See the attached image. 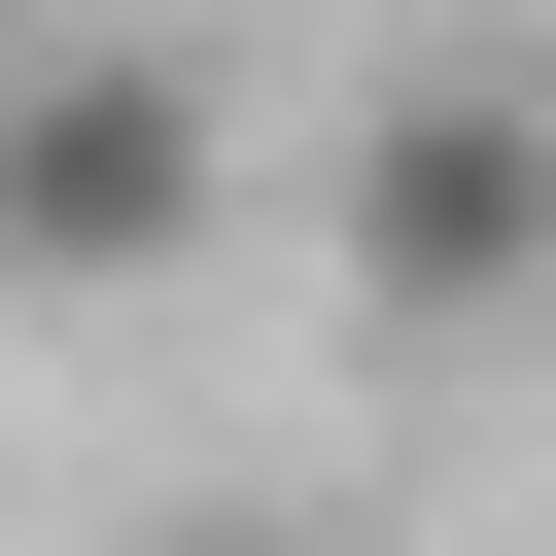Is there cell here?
<instances>
[{"instance_id": "3", "label": "cell", "mask_w": 556, "mask_h": 556, "mask_svg": "<svg viewBox=\"0 0 556 556\" xmlns=\"http://www.w3.org/2000/svg\"><path fill=\"white\" fill-rule=\"evenodd\" d=\"M208 556H278V521H208Z\"/></svg>"}, {"instance_id": "2", "label": "cell", "mask_w": 556, "mask_h": 556, "mask_svg": "<svg viewBox=\"0 0 556 556\" xmlns=\"http://www.w3.org/2000/svg\"><path fill=\"white\" fill-rule=\"evenodd\" d=\"M174 243H208V70L35 35V70H0V278H35V313H139Z\"/></svg>"}, {"instance_id": "1", "label": "cell", "mask_w": 556, "mask_h": 556, "mask_svg": "<svg viewBox=\"0 0 556 556\" xmlns=\"http://www.w3.org/2000/svg\"><path fill=\"white\" fill-rule=\"evenodd\" d=\"M521 278H556V70H417L348 139V313L382 348H486Z\"/></svg>"}]
</instances>
